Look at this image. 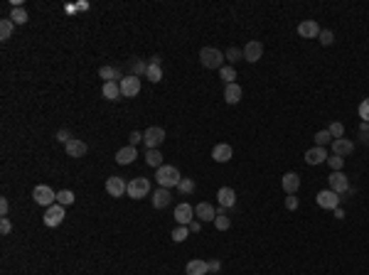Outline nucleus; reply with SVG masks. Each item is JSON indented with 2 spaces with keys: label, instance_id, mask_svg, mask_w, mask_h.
<instances>
[{
  "label": "nucleus",
  "instance_id": "obj_2",
  "mask_svg": "<svg viewBox=\"0 0 369 275\" xmlns=\"http://www.w3.org/2000/svg\"><path fill=\"white\" fill-rule=\"evenodd\" d=\"M224 59L227 57L222 54L217 47H202V52H199V62H202L204 69H222L224 67Z\"/></svg>",
  "mask_w": 369,
  "mask_h": 275
},
{
  "label": "nucleus",
  "instance_id": "obj_6",
  "mask_svg": "<svg viewBox=\"0 0 369 275\" xmlns=\"http://www.w3.org/2000/svg\"><path fill=\"white\" fill-rule=\"evenodd\" d=\"M64 221V206L62 204H52L47 206V211H44V226H49V229H55Z\"/></svg>",
  "mask_w": 369,
  "mask_h": 275
},
{
  "label": "nucleus",
  "instance_id": "obj_1",
  "mask_svg": "<svg viewBox=\"0 0 369 275\" xmlns=\"http://www.w3.org/2000/svg\"><path fill=\"white\" fill-rule=\"evenodd\" d=\"M155 182L160 187H165V189H170V187H177L180 182H182V175H180V170L172 165H163L157 167L155 172Z\"/></svg>",
  "mask_w": 369,
  "mask_h": 275
},
{
  "label": "nucleus",
  "instance_id": "obj_43",
  "mask_svg": "<svg viewBox=\"0 0 369 275\" xmlns=\"http://www.w3.org/2000/svg\"><path fill=\"white\" fill-rule=\"evenodd\" d=\"M285 209H288V211H296V209H298V197H296V194H288V197H285Z\"/></svg>",
  "mask_w": 369,
  "mask_h": 275
},
{
  "label": "nucleus",
  "instance_id": "obj_40",
  "mask_svg": "<svg viewBox=\"0 0 369 275\" xmlns=\"http://www.w3.org/2000/svg\"><path fill=\"white\" fill-rule=\"evenodd\" d=\"M318 40H320V44H325V47H330V44L335 42V32H332V30H320Z\"/></svg>",
  "mask_w": 369,
  "mask_h": 275
},
{
  "label": "nucleus",
  "instance_id": "obj_34",
  "mask_svg": "<svg viewBox=\"0 0 369 275\" xmlns=\"http://www.w3.org/2000/svg\"><path fill=\"white\" fill-rule=\"evenodd\" d=\"M145 76L150 79L153 84H157L160 79H163V69L157 67V64H148V71H145Z\"/></svg>",
  "mask_w": 369,
  "mask_h": 275
},
{
  "label": "nucleus",
  "instance_id": "obj_14",
  "mask_svg": "<svg viewBox=\"0 0 369 275\" xmlns=\"http://www.w3.org/2000/svg\"><path fill=\"white\" fill-rule=\"evenodd\" d=\"M352 152H355V143H352V140H347V138H337V140H332V155L347 157V155H352Z\"/></svg>",
  "mask_w": 369,
  "mask_h": 275
},
{
  "label": "nucleus",
  "instance_id": "obj_25",
  "mask_svg": "<svg viewBox=\"0 0 369 275\" xmlns=\"http://www.w3.org/2000/svg\"><path fill=\"white\" fill-rule=\"evenodd\" d=\"M101 94H103V98H109V101H118V98H121V84H118V81L103 84Z\"/></svg>",
  "mask_w": 369,
  "mask_h": 275
},
{
  "label": "nucleus",
  "instance_id": "obj_15",
  "mask_svg": "<svg viewBox=\"0 0 369 275\" xmlns=\"http://www.w3.org/2000/svg\"><path fill=\"white\" fill-rule=\"evenodd\" d=\"M298 35L300 37H305V40L318 37V35H320V25H318V20H303V22L298 25Z\"/></svg>",
  "mask_w": 369,
  "mask_h": 275
},
{
  "label": "nucleus",
  "instance_id": "obj_22",
  "mask_svg": "<svg viewBox=\"0 0 369 275\" xmlns=\"http://www.w3.org/2000/svg\"><path fill=\"white\" fill-rule=\"evenodd\" d=\"M281 184H283L285 194H296L300 189V177L296 175V172H285L283 179H281Z\"/></svg>",
  "mask_w": 369,
  "mask_h": 275
},
{
  "label": "nucleus",
  "instance_id": "obj_46",
  "mask_svg": "<svg viewBox=\"0 0 369 275\" xmlns=\"http://www.w3.org/2000/svg\"><path fill=\"white\" fill-rule=\"evenodd\" d=\"M207 268H209V273H219L222 270V261L212 258V261H207Z\"/></svg>",
  "mask_w": 369,
  "mask_h": 275
},
{
  "label": "nucleus",
  "instance_id": "obj_9",
  "mask_svg": "<svg viewBox=\"0 0 369 275\" xmlns=\"http://www.w3.org/2000/svg\"><path fill=\"white\" fill-rule=\"evenodd\" d=\"M138 91H141V79L138 76H123V81H121V96L126 98H133L138 96Z\"/></svg>",
  "mask_w": 369,
  "mask_h": 275
},
{
  "label": "nucleus",
  "instance_id": "obj_17",
  "mask_svg": "<svg viewBox=\"0 0 369 275\" xmlns=\"http://www.w3.org/2000/svg\"><path fill=\"white\" fill-rule=\"evenodd\" d=\"M195 216H197L199 221H214L217 219V209H214L209 202H199V204L195 206Z\"/></svg>",
  "mask_w": 369,
  "mask_h": 275
},
{
  "label": "nucleus",
  "instance_id": "obj_11",
  "mask_svg": "<svg viewBox=\"0 0 369 275\" xmlns=\"http://www.w3.org/2000/svg\"><path fill=\"white\" fill-rule=\"evenodd\" d=\"M192 216H195V209H192V204L182 202V204L175 206V221H177L180 226H190V224H192Z\"/></svg>",
  "mask_w": 369,
  "mask_h": 275
},
{
  "label": "nucleus",
  "instance_id": "obj_30",
  "mask_svg": "<svg viewBox=\"0 0 369 275\" xmlns=\"http://www.w3.org/2000/svg\"><path fill=\"white\" fill-rule=\"evenodd\" d=\"M145 162L150 167H163V155H160V150H148L145 152Z\"/></svg>",
  "mask_w": 369,
  "mask_h": 275
},
{
  "label": "nucleus",
  "instance_id": "obj_8",
  "mask_svg": "<svg viewBox=\"0 0 369 275\" xmlns=\"http://www.w3.org/2000/svg\"><path fill=\"white\" fill-rule=\"evenodd\" d=\"M106 192L111 194L114 199H118V197H126L128 192V182H123V177H109L106 179Z\"/></svg>",
  "mask_w": 369,
  "mask_h": 275
},
{
  "label": "nucleus",
  "instance_id": "obj_31",
  "mask_svg": "<svg viewBox=\"0 0 369 275\" xmlns=\"http://www.w3.org/2000/svg\"><path fill=\"white\" fill-rule=\"evenodd\" d=\"M130 71H133V76H145L148 62H143V59H130Z\"/></svg>",
  "mask_w": 369,
  "mask_h": 275
},
{
  "label": "nucleus",
  "instance_id": "obj_35",
  "mask_svg": "<svg viewBox=\"0 0 369 275\" xmlns=\"http://www.w3.org/2000/svg\"><path fill=\"white\" fill-rule=\"evenodd\" d=\"M332 143V135H330V130H320V133H315V145L318 148H325Z\"/></svg>",
  "mask_w": 369,
  "mask_h": 275
},
{
  "label": "nucleus",
  "instance_id": "obj_52",
  "mask_svg": "<svg viewBox=\"0 0 369 275\" xmlns=\"http://www.w3.org/2000/svg\"><path fill=\"white\" fill-rule=\"evenodd\" d=\"M160 62H163V57H160V54H155L153 59H150V64H157V67H160Z\"/></svg>",
  "mask_w": 369,
  "mask_h": 275
},
{
  "label": "nucleus",
  "instance_id": "obj_49",
  "mask_svg": "<svg viewBox=\"0 0 369 275\" xmlns=\"http://www.w3.org/2000/svg\"><path fill=\"white\" fill-rule=\"evenodd\" d=\"M76 5V13H84V10H89V3L86 0H79V3H74Z\"/></svg>",
  "mask_w": 369,
  "mask_h": 275
},
{
  "label": "nucleus",
  "instance_id": "obj_44",
  "mask_svg": "<svg viewBox=\"0 0 369 275\" xmlns=\"http://www.w3.org/2000/svg\"><path fill=\"white\" fill-rule=\"evenodd\" d=\"M10 231H13V224H10V219H8V216H3V221H0V234L8 236Z\"/></svg>",
  "mask_w": 369,
  "mask_h": 275
},
{
  "label": "nucleus",
  "instance_id": "obj_51",
  "mask_svg": "<svg viewBox=\"0 0 369 275\" xmlns=\"http://www.w3.org/2000/svg\"><path fill=\"white\" fill-rule=\"evenodd\" d=\"M335 219H340V221L345 219V211H342L340 206H337V209H335Z\"/></svg>",
  "mask_w": 369,
  "mask_h": 275
},
{
  "label": "nucleus",
  "instance_id": "obj_39",
  "mask_svg": "<svg viewBox=\"0 0 369 275\" xmlns=\"http://www.w3.org/2000/svg\"><path fill=\"white\" fill-rule=\"evenodd\" d=\"M327 165L332 167V172H342V167H345V157L332 155V157H327Z\"/></svg>",
  "mask_w": 369,
  "mask_h": 275
},
{
  "label": "nucleus",
  "instance_id": "obj_41",
  "mask_svg": "<svg viewBox=\"0 0 369 275\" xmlns=\"http://www.w3.org/2000/svg\"><path fill=\"white\" fill-rule=\"evenodd\" d=\"M327 130H330V135H332V140H337V138H342V135H345V125H342L340 121H335V123H330V128H327Z\"/></svg>",
  "mask_w": 369,
  "mask_h": 275
},
{
  "label": "nucleus",
  "instance_id": "obj_7",
  "mask_svg": "<svg viewBox=\"0 0 369 275\" xmlns=\"http://www.w3.org/2000/svg\"><path fill=\"white\" fill-rule=\"evenodd\" d=\"M315 199H318V204L323 206V209H332V211H335V209L340 206V202H342V197L337 192H332V189H323V192H318Z\"/></svg>",
  "mask_w": 369,
  "mask_h": 275
},
{
  "label": "nucleus",
  "instance_id": "obj_37",
  "mask_svg": "<svg viewBox=\"0 0 369 275\" xmlns=\"http://www.w3.org/2000/svg\"><path fill=\"white\" fill-rule=\"evenodd\" d=\"M57 204H62V206L74 204V192H69V189H62V192H57Z\"/></svg>",
  "mask_w": 369,
  "mask_h": 275
},
{
  "label": "nucleus",
  "instance_id": "obj_20",
  "mask_svg": "<svg viewBox=\"0 0 369 275\" xmlns=\"http://www.w3.org/2000/svg\"><path fill=\"white\" fill-rule=\"evenodd\" d=\"M244 91L239 84H227V89H224V101H227L229 106H236L239 101H242Z\"/></svg>",
  "mask_w": 369,
  "mask_h": 275
},
{
  "label": "nucleus",
  "instance_id": "obj_50",
  "mask_svg": "<svg viewBox=\"0 0 369 275\" xmlns=\"http://www.w3.org/2000/svg\"><path fill=\"white\" fill-rule=\"evenodd\" d=\"M199 229H202V221H199V219H197V221H192V224H190V231H192V234H197Z\"/></svg>",
  "mask_w": 369,
  "mask_h": 275
},
{
  "label": "nucleus",
  "instance_id": "obj_21",
  "mask_svg": "<svg viewBox=\"0 0 369 275\" xmlns=\"http://www.w3.org/2000/svg\"><path fill=\"white\" fill-rule=\"evenodd\" d=\"M170 202H172V192H170V189L160 187V189H155V192H153V206H155V209H165Z\"/></svg>",
  "mask_w": 369,
  "mask_h": 275
},
{
  "label": "nucleus",
  "instance_id": "obj_28",
  "mask_svg": "<svg viewBox=\"0 0 369 275\" xmlns=\"http://www.w3.org/2000/svg\"><path fill=\"white\" fill-rule=\"evenodd\" d=\"M10 20H13L15 25H25L30 17H28V10L20 5V8H13V13H10Z\"/></svg>",
  "mask_w": 369,
  "mask_h": 275
},
{
  "label": "nucleus",
  "instance_id": "obj_19",
  "mask_svg": "<svg viewBox=\"0 0 369 275\" xmlns=\"http://www.w3.org/2000/svg\"><path fill=\"white\" fill-rule=\"evenodd\" d=\"M305 162L308 165H323V162H327V150L325 148H310V150L305 152Z\"/></svg>",
  "mask_w": 369,
  "mask_h": 275
},
{
  "label": "nucleus",
  "instance_id": "obj_10",
  "mask_svg": "<svg viewBox=\"0 0 369 275\" xmlns=\"http://www.w3.org/2000/svg\"><path fill=\"white\" fill-rule=\"evenodd\" d=\"M327 182H330V189L337 194H347V189H350V179H347L345 172H332L327 177Z\"/></svg>",
  "mask_w": 369,
  "mask_h": 275
},
{
  "label": "nucleus",
  "instance_id": "obj_4",
  "mask_svg": "<svg viewBox=\"0 0 369 275\" xmlns=\"http://www.w3.org/2000/svg\"><path fill=\"white\" fill-rule=\"evenodd\" d=\"M128 197L130 199H143V197H148L150 194V182L145 177H133L128 182Z\"/></svg>",
  "mask_w": 369,
  "mask_h": 275
},
{
  "label": "nucleus",
  "instance_id": "obj_16",
  "mask_svg": "<svg viewBox=\"0 0 369 275\" xmlns=\"http://www.w3.org/2000/svg\"><path fill=\"white\" fill-rule=\"evenodd\" d=\"M217 202H219V206H224V209H234V204H236V192H234L231 187H222V189L217 192Z\"/></svg>",
  "mask_w": 369,
  "mask_h": 275
},
{
  "label": "nucleus",
  "instance_id": "obj_23",
  "mask_svg": "<svg viewBox=\"0 0 369 275\" xmlns=\"http://www.w3.org/2000/svg\"><path fill=\"white\" fill-rule=\"evenodd\" d=\"M99 76L103 79V84H109V81H123V74H121V69L118 67H101L99 69Z\"/></svg>",
  "mask_w": 369,
  "mask_h": 275
},
{
  "label": "nucleus",
  "instance_id": "obj_3",
  "mask_svg": "<svg viewBox=\"0 0 369 275\" xmlns=\"http://www.w3.org/2000/svg\"><path fill=\"white\" fill-rule=\"evenodd\" d=\"M163 140H165V128H160V125H150L143 133V143H145L148 150H157L163 145Z\"/></svg>",
  "mask_w": 369,
  "mask_h": 275
},
{
  "label": "nucleus",
  "instance_id": "obj_12",
  "mask_svg": "<svg viewBox=\"0 0 369 275\" xmlns=\"http://www.w3.org/2000/svg\"><path fill=\"white\" fill-rule=\"evenodd\" d=\"M261 57H263V44H261L258 40H249V42H246V47H244V59L254 64V62H258Z\"/></svg>",
  "mask_w": 369,
  "mask_h": 275
},
{
  "label": "nucleus",
  "instance_id": "obj_48",
  "mask_svg": "<svg viewBox=\"0 0 369 275\" xmlns=\"http://www.w3.org/2000/svg\"><path fill=\"white\" fill-rule=\"evenodd\" d=\"M8 211H10V204H8V199L3 197V199H0V214H3V216H8Z\"/></svg>",
  "mask_w": 369,
  "mask_h": 275
},
{
  "label": "nucleus",
  "instance_id": "obj_45",
  "mask_svg": "<svg viewBox=\"0 0 369 275\" xmlns=\"http://www.w3.org/2000/svg\"><path fill=\"white\" fill-rule=\"evenodd\" d=\"M55 138H57L59 143H64V145H67V143L71 140V133L67 130V128H62V130H57V135H55Z\"/></svg>",
  "mask_w": 369,
  "mask_h": 275
},
{
  "label": "nucleus",
  "instance_id": "obj_13",
  "mask_svg": "<svg viewBox=\"0 0 369 275\" xmlns=\"http://www.w3.org/2000/svg\"><path fill=\"white\" fill-rule=\"evenodd\" d=\"M212 157H214V162H229L234 157V148L229 143H217L212 150Z\"/></svg>",
  "mask_w": 369,
  "mask_h": 275
},
{
  "label": "nucleus",
  "instance_id": "obj_38",
  "mask_svg": "<svg viewBox=\"0 0 369 275\" xmlns=\"http://www.w3.org/2000/svg\"><path fill=\"white\" fill-rule=\"evenodd\" d=\"M195 187H197V184H195V179H187V177H182V182L177 184L180 194H192V192H195Z\"/></svg>",
  "mask_w": 369,
  "mask_h": 275
},
{
  "label": "nucleus",
  "instance_id": "obj_47",
  "mask_svg": "<svg viewBox=\"0 0 369 275\" xmlns=\"http://www.w3.org/2000/svg\"><path fill=\"white\" fill-rule=\"evenodd\" d=\"M138 143H143V133H138V130H133V133H130V145L136 148Z\"/></svg>",
  "mask_w": 369,
  "mask_h": 275
},
{
  "label": "nucleus",
  "instance_id": "obj_33",
  "mask_svg": "<svg viewBox=\"0 0 369 275\" xmlns=\"http://www.w3.org/2000/svg\"><path fill=\"white\" fill-rule=\"evenodd\" d=\"M219 76H222L227 84H236L234 81V79H236V69L231 67V64H224V67L219 69Z\"/></svg>",
  "mask_w": 369,
  "mask_h": 275
},
{
  "label": "nucleus",
  "instance_id": "obj_24",
  "mask_svg": "<svg viewBox=\"0 0 369 275\" xmlns=\"http://www.w3.org/2000/svg\"><path fill=\"white\" fill-rule=\"evenodd\" d=\"M136 157H138V152H136L133 145H126V148H121V150L116 152V162L118 165H130Z\"/></svg>",
  "mask_w": 369,
  "mask_h": 275
},
{
  "label": "nucleus",
  "instance_id": "obj_32",
  "mask_svg": "<svg viewBox=\"0 0 369 275\" xmlns=\"http://www.w3.org/2000/svg\"><path fill=\"white\" fill-rule=\"evenodd\" d=\"M227 62L229 64H231V67H234V64H236V62H242L244 59V49H239V47H229L227 49Z\"/></svg>",
  "mask_w": 369,
  "mask_h": 275
},
{
  "label": "nucleus",
  "instance_id": "obj_36",
  "mask_svg": "<svg viewBox=\"0 0 369 275\" xmlns=\"http://www.w3.org/2000/svg\"><path fill=\"white\" fill-rule=\"evenodd\" d=\"M187 236H190V226H177V229L172 231V241H175V243H182V241H187Z\"/></svg>",
  "mask_w": 369,
  "mask_h": 275
},
{
  "label": "nucleus",
  "instance_id": "obj_29",
  "mask_svg": "<svg viewBox=\"0 0 369 275\" xmlns=\"http://www.w3.org/2000/svg\"><path fill=\"white\" fill-rule=\"evenodd\" d=\"M13 28H15V22L10 20V17L0 20V40H10V35H13Z\"/></svg>",
  "mask_w": 369,
  "mask_h": 275
},
{
  "label": "nucleus",
  "instance_id": "obj_26",
  "mask_svg": "<svg viewBox=\"0 0 369 275\" xmlns=\"http://www.w3.org/2000/svg\"><path fill=\"white\" fill-rule=\"evenodd\" d=\"M214 226H217L219 231H227L229 226H231V219H229V209H224V206H219V209H217V219H214Z\"/></svg>",
  "mask_w": 369,
  "mask_h": 275
},
{
  "label": "nucleus",
  "instance_id": "obj_18",
  "mask_svg": "<svg viewBox=\"0 0 369 275\" xmlns=\"http://www.w3.org/2000/svg\"><path fill=\"white\" fill-rule=\"evenodd\" d=\"M64 148H67V155H69V157H84L86 150H89V148H86V143H84V140H79V138H71Z\"/></svg>",
  "mask_w": 369,
  "mask_h": 275
},
{
  "label": "nucleus",
  "instance_id": "obj_27",
  "mask_svg": "<svg viewBox=\"0 0 369 275\" xmlns=\"http://www.w3.org/2000/svg\"><path fill=\"white\" fill-rule=\"evenodd\" d=\"M184 273H187V275H207V273H209L207 261H190V263H187V268H184Z\"/></svg>",
  "mask_w": 369,
  "mask_h": 275
},
{
  "label": "nucleus",
  "instance_id": "obj_42",
  "mask_svg": "<svg viewBox=\"0 0 369 275\" xmlns=\"http://www.w3.org/2000/svg\"><path fill=\"white\" fill-rule=\"evenodd\" d=\"M359 118H362L364 123H369V98H364V101L359 103Z\"/></svg>",
  "mask_w": 369,
  "mask_h": 275
},
{
  "label": "nucleus",
  "instance_id": "obj_5",
  "mask_svg": "<svg viewBox=\"0 0 369 275\" xmlns=\"http://www.w3.org/2000/svg\"><path fill=\"white\" fill-rule=\"evenodd\" d=\"M32 197H35V204H40V206L57 204V194H55V189H49L47 184H37L35 192H32Z\"/></svg>",
  "mask_w": 369,
  "mask_h": 275
}]
</instances>
